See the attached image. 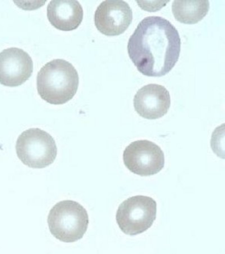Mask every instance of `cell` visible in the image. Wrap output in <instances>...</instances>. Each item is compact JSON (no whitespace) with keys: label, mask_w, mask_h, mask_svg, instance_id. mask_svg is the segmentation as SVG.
Returning <instances> with one entry per match:
<instances>
[{"label":"cell","mask_w":225,"mask_h":254,"mask_svg":"<svg viewBox=\"0 0 225 254\" xmlns=\"http://www.w3.org/2000/svg\"><path fill=\"white\" fill-rule=\"evenodd\" d=\"M180 51L179 31L171 22L158 16L142 20L128 41L130 59L146 76L167 75L179 61Z\"/></svg>","instance_id":"6da1fadb"},{"label":"cell","mask_w":225,"mask_h":254,"mask_svg":"<svg viewBox=\"0 0 225 254\" xmlns=\"http://www.w3.org/2000/svg\"><path fill=\"white\" fill-rule=\"evenodd\" d=\"M80 83L78 71L69 62L56 59L46 64L37 75L41 98L52 105H62L74 98Z\"/></svg>","instance_id":"7a4b0ae2"},{"label":"cell","mask_w":225,"mask_h":254,"mask_svg":"<svg viewBox=\"0 0 225 254\" xmlns=\"http://www.w3.org/2000/svg\"><path fill=\"white\" fill-rule=\"evenodd\" d=\"M89 222L86 208L72 200H62L55 204L48 217L51 234L56 239L66 243L82 239L88 230Z\"/></svg>","instance_id":"3957f363"},{"label":"cell","mask_w":225,"mask_h":254,"mask_svg":"<svg viewBox=\"0 0 225 254\" xmlns=\"http://www.w3.org/2000/svg\"><path fill=\"white\" fill-rule=\"evenodd\" d=\"M19 160L31 168L42 169L56 160L58 148L54 138L46 131L29 128L21 133L16 143Z\"/></svg>","instance_id":"277c9868"},{"label":"cell","mask_w":225,"mask_h":254,"mask_svg":"<svg viewBox=\"0 0 225 254\" xmlns=\"http://www.w3.org/2000/svg\"><path fill=\"white\" fill-rule=\"evenodd\" d=\"M157 202L149 196L136 195L120 204L116 214L118 226L127 235L147 231L157 217Z\"/></svg>","instance_id":"5b68a950"},{"label":"cell","mask_w":225,"mask_h":254,"mask_svg":"<svg viewBox=\"0 0 225 254\" xmlns=\"http://www.w3.org/2000/svg\"><path fill=\"white\" fill-rule=\"evenodd\" d=\"M123 160L126 168L140 176H151L165 167V154L158 145L147 140H136L126 147Z\"/></svg>","instance_id":"8992f818"},{"label":"cell","mask_w":225,"mask_h":254,"mask_svg":"<svg viewBox=\"0 0 225 254\" xmlns=\"http://www.w3.org/2000/svg\"><path fill=\"white\" fill-rule=\"evenodd\" d=\"M133 20V12L127 2L121 0H106L98 5L94 13L96 29L106 36L123 34Z\"/></svg>","instance_id":"52a82bcc"},{"label":"cell","mask_w":225,"mask_h":254,"mask_svg":"<svg viewBox=\"0 0 225 254\" xmlns=\"http://www.w3.org/2000/svg\"><path fill=\"white\" fill-rule=\"evenodd\" d=\"M33 62L29 54L18 48L0 53V83L7 87L23 84L32 75Z\"/></svg>","instance_id":"ba28073f"},{"label":"cell","mask_w":225,"mask_h":254,"mask_svg":"<svg viewBox=\"0 0 225 254\" xmlns=\"http://www.w3.org/2000/svg\"><path fill=\"white\" fill-rule=\"evenodd\" d=\"M171 104L169 91L163 85L148 84L139 89L134 98L136 112L144 119L155 120L165 116Z\"/></svg>","instance_id":"9c48e42d"},{"label":"cell","mask_w":225,"mask_h":254,"mask_svg":"<svg viewBox=\"0 0 225 254\" xmlns=\"http://www.w3.org/2000/svg\"><path fill=\"white\" fill-rule=\"evenodd\" d=\"M51 25L63 31L78 29L84 19V9L78 1L52 0L47 7Z\"/></svg>","instance_id":"30bf717a"},{"label":"cell","mask_w":225,"mask_h":254,"mask_svg":"<svg viewBox=\"0 0 225 254\" xmlns=\"http://www.w3.org/2000/svg\"><path fill=\"white\" fill-rule=\"evenodd\" d=\"M172 10L180 23L193 25L201 21L208 13L209 1H174Z\"/></svg>","instance_id":"8fae6325"}]
</instances>
